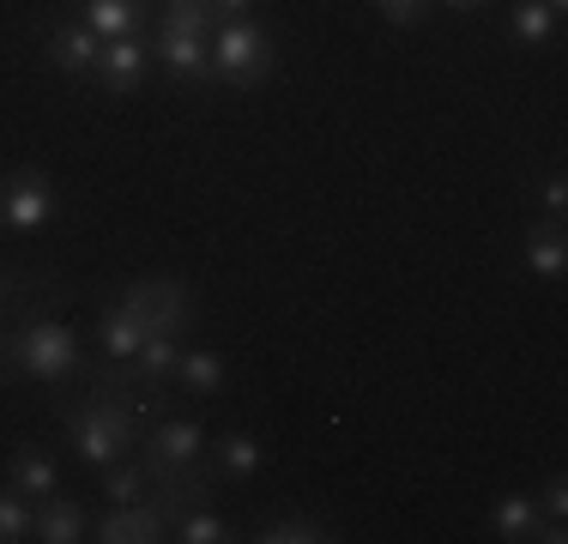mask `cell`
I'll use <instances>...</instances> for the list:
<instances>
[{
	"label": "cell",
	"mask_w": 568,
	"mask_h": 544,
	"mask_svg": "<svg viewBox=\"0 0 568 544\" xmlns=\"http://www.w3.org/2000/svg\"><path fill=\"white\" fill-rule=\"evenodd\" d=\"M375 7L387 12V24H417L429 7H436V0H375Z\"/></svg>",
	"instance_id": "cell-27"
},
{
	"label": "cell",
	"mask_w": 568,
	"mask_h": 544,
	"mask_svg": "<svg viewBox=\"0 0 568 544\" xmlns=\"http://www.w3.org/2000/svg\"><path fill=\"white\" fill-rule=\"evenodd\" d=\"M175 381H182L187 393H219L224 387V357L219 351H182V357H175Z\"/></svg>",
	"instance_id": "cell-22"
},
{
	"label": "cell",
	"mask_w": 568,
	"mask_h": 544,
	"mask_svg": "<svg viewBox=\"0 0 568 544\" xmlns=\"http://www.w3.org/2000/svg\"><path fill=\"white\" fill-rule=\"evenodd\" d=\"M103 496H110V502H140L145 496V472L140 466H121V460H115V466H103Z\"/></svg>",
	"instance_id": "cell-25"
},
{
	"label": "cell",
	"mask_w": 568,
	"mask_h": 544,
	"mask_svg": "<svg viewBox=\"0 0 568 544\" xmlns=\"http://www.w3.org/2000/svg\"><path fill=\"white\" fill-rule=\"evenodd\" d=\"M175 357H182V339H164V333H145L140 351H133V381L140 387H164V381L175 375Z\"/></svg>",
	"instance_id": "cell-17"
},
{
	"label": "cell",
	"mask_w": 568,
	"mask_h": 544,
	"mask_svg": "<svg viewBox=\"0 0 568 544\" xmlns=\"http://www.w3.org/2000/svg\"><path fill=\"white\" fill-rule=\"evenodd\" d=\"M442 7H454V12H478L484 0H442Z\"/></svg>",
	"instance_id": "cell-30"
},
{
	"label": "cell",
	"mask_w": 568,
	"mask_h": 544,
	"mask_svg": "<svg viewBox=\"0 0 568 544\" xmlns=\"http://www.w3.org/2000/svg\"><path fill=\"white\" fill-rule=\"evenodd\" d=\"M490 533H496V538H508V544H520V538L562 544V538H568V526H550V521H545V508H538L532 496H503V502H496V514H490Z\"/></svg>",
	"instance_id": "cell-8"
},
{
	"label": "cell",
	"mask_w": 568,
	"mask_h": 544,
	"mask_svg": "<svg viewBox=\"0 0 568 544\" xmlns=\"http://www.w3.org/2000/svg\"><path fill=\"white\" fill-rule=\"evenodd\" d=\"M7 484L19 490V496H31V502H43V496H55V460L43 454V447H19L12 454V466H7Z\"/></svg>",
	"instance_id": "cell-16"
},
{
	"label": "cell",
	"mask_w": 568,
	"mask_h": 544,
	"mask_svg": "<svg viewBox=\"0 0 568 544\" xmlns=\"http://www.w3.org/2000/svg\"><path fill=\"white\" fill-rule=\"evenodd\" d=\"M175 533L170 538H182V544H224L230 538V526L212 514V502H200V508H187V514H175Z\"/></svg>",
	"instance_id": "cell-23"
},
{
	"label": "cell",
	"mask_w": 568,
	"mask_h": 544,
	"mask_svg": "<svg viewBox=\"0 0 568 544\" xmlns=\"http://www.w3.org/2000/svg\"><path fill=\"white\" fill-rule=\"evenodd\" d=\"M98 544H158L170 538V521L152 508V496L140 502H110V514H98Z\"/></svg>",
	"instance_id": "cell-7"
},
{
	"label": "cell",
	"mask_w": 568,
	"mask_h": 544,
	"mask_svg": "<svg viewBox=\"0 0 568 544\" xmlns=\"http://www.w3.org/2000/svg\"><path fill=\"white\" fill-rule=\"evenodd\" d=\"M98 37L85 31V24H61V31H49V61L61 67V73H98Z\"/></svg>",
	"instance_id": "cell-14"
},
{
	"label": "cell",
	"mask_w": 568,
	"mask_h": 544,
	"mask_svg": "<svg viewBox=\"0 0 568 544\" xmlns=\"http://www.w3.org/2000/svg\"><path fill=\"white\" fill-rule=\"evenodd\" d=\"M254 7V0H219V12H224V19H236V12H248Z\"/></svg>",
	"instance_id": "cell-29"
},
{
	"label": "cell",
	"mask_w": 568,
	"mask_h": 544,
	"mask_svg": "<svg viewBox=\"0 0 568 544\" xmlns=\"http://www.w3.org/2000/svg\"><path fill=\"white\" fill-rule=\"evenodd\" d=\"M145 61H152V49H145V37H110V43L98 49V79L110 98H128L133 85H140Z\"/></svg>",
	"instance_id": "cell-9"
},
{
	"label": "cell",
	"mask_w": 568,
	"mask_h": 544,
	"mask_svg": "<svg viewBox=\"0 0 568 544\" xmlns=\"http://www.w3.org/2000/svg\"><path fill=\"white\" fill-rule=\"evenodd\" d=\"M273 37L261 31V24L248 19V12H236V19H219V31H212V79H224V85H266L273 79Z\"/></svg>",
	"instance_id": "cell-2"
},
{
	"label": "cell",
	"mask_w": 568,
	"mask_h": 544,
	"mask_svg": "<svg viewBox=\"0 0 568 544\" xmlns=\"http://www.w3.org/2000/svg\"><path fill=\"white\" fill-rule=\"evenodd\" d=\"M520 261H526V272H532V279H550V284L562 279V272H568V242H562V224H557V218H545V224L526 230Z\"/></svg>",
	"instance_id": "cell-12"
},
{
	"label": "cell",
	"mask_w": 568,
	"mask_h": 544,
	"mask_svg": "<svg viewBox=\"0 0 568 544\" xmlns=\"http://www.w3.org/2000/svg\"><path fill=\"white\" fill-rule=\"evenodd\" d=\"M128 387H133V370H103L91 375V400L79 412H67V447L91 472L115 466L140 447V412L128 405Z\"/></svg>",
	"instance_id": "cell-1"
},
{
	"label": "cell",
	"mask_w": 568,
	"mask_h": 544,
	"mask_svg": "<svg viewBox=\"0 0 568 544\" xmlns=\"http://www.w3.org/2000/svg\"><path fill=\"white\" fill-rule=\"evenodd\" d=\"M121 303L140 315L145 333L182 339L187 326H194V291H187L182 279H140V284H128V296H121Z\"/></svg>",
	"instance_id": "cell-4"
},
{
	"label": "cell",
	"mask_w": 568,
	"mask_h": 544,
	"mask_svg": "<svg viewBox=\"0 0 568 544\" xmlns=\"http://www.w3.org/2000/svg\"><path fill=\"white\" fill-rule=\"evenodd\" d=\"M145 19V0H79V24H85L98 43L110 37H133Z\"/></svg>",
	"instance_id": "cell-11"
},
{
	"label": "cell",
	"mask_w": 568,
	"mask_h": 544,
	"mask_svg": "<svg viewBox=\"0 0 568 544\" xmlns=\"http://www.w3.org/2000/svg\"><path fill=\"white\" fill-rule=\"evenodd\" d=\"M557 24H562V12L550 7V0H514V12H508V31L520 37L526 49L557 43Z\"/></svg>",
	"instance_id": "cell-18"
},
{
	"label": "cell",
	"mask_w": 568,
	"mask_h": 544,
	"mask_svg": "<svg viewBox=\"0 0 568 544\" xmlns=\"http://www.w3.org/2000/svg\"><path fill=\"white\" fill-rule=\"evenodd\" d=\"M12 357H19V370L31 381H49V387H55V381H67L79 370V339L67 333L61 321H37L12 339Z\"/></svg>",
	"instance_id": "cell-5"
},
{
	"label": "cell",
	"mask_w": 568,
	"mask_h": 544,
	"mask_svg": "<svg viewBox=\"0 0 568 544\" xmlns=\"http://www.w3.org/2000/svg\"><path fill=\"white\" fill-rule=\"evenodd\" d=\"M538 508H545L550 526H568V478H562V472H550V478H545V496H538Z\"/></svg>",
	"instance_id": "cell-26"
},
{
	"label": "cell",
	"mask_w": 568,
	"mask_h": 544,
	"mask_svg": "<svg viewBox=\"0 0 568 544\" xmlns=\"http://www.w3.org/2000/svg\"><path fill=\"white\" fill-rule=\"evenodd\" d=\"M339 538L327 521H315V514H273V521L254 533V544H327Z\"/></svg>",
	"instance_id": "cell-21"
},
{
	"label": "cell",
	"mask_w": 568,
	"mask_h": 544,
	"mask_svg": "<svg viewBox=\"0 0 568 544\" xmlns=\"http://www.w3.org/2000/svg\"><path fill=\"white\" fill-rule=\"evenodd\" d=\"M212 466H219L224 484H248L254 472H261V442H254L248 430H230L212 442Z\"/></svg>",
	"instance_id": "cell-13"
},
{
	"label": "cell",
	"mask_w": 568,
	"mask_h": 544,
	"mask_svg": "<svg viewBox=\"0 0 568 544\" xmlns=\"http://www.w3.org/2000/svg\"><path fill=\"white\" fill-rule=\"evenodd\" d=\"M219 0H164L158 7V31H182V37H212L219 31Z\"/></svg>",
	"instance_id": "cell-19"
},
{
	"label": "cell",
	"mask_w": 568,
	"mask_h": 544,
	"mask_svg": "<svg viewBox=\"0 0 568 544\" xmlns=\"http://www.w3.org/2000/svg\"><path fill=\"white\" fill-rule=\"evenodd\" d=\"M31 538H43V544H79V538H91L85 533V508H79L73 496H43Z\"/></svg>",
	"instance_id": "cell-15"
},
{
	"label": "cell",
	"mask_w": 568,
	"mask_h": 544,
	"mask_svg": "<svg viewBox=\"0 0 568 544\" xmlns=\"http://www.w3.org/2000/svg\"><path fill=\"white\" fill-rule=\"evenodd\" d=\"M538 200H545V212L562 224V212H568V175L557 170V175H545V188H538Z\"/></svg>",
	"instance_id": "cell-28"
},
{
	"label": "cell",
	"mask_w": 568,
	"mask_h": 544,
	"mask_svg": "<svg viewBox=\"0 0 568 544\" xmlns=\"http://www.w3.org/2000/svg\"><path fill=\"white\" fill-rule=\"evenodd\" d=\"M37 533V514H31V496H19V490H0V544H19Z\"/></svg>",
	"instance_id": "cell-24"
},
{
	"label": "cell",
	"mask_w": 568,
	"mask_h": 544,
	"mask_svg": "<svg viewBox=\"0 0 568 544\" xmlns=\"http://www.w3.org/2000/svg\"><path fill=\"white\" fill-rule=\"evenodd\" d=\"M98 339H103V351H110L115 363H133V351H140L145 326H140V315H133L128 303H115V309H103V321H98Z\"/></svg>",
	"instance_id": "cell-20"
},
{
	"label": "cell",
	"mask_w": 568,
	"mask_h": 544,
	"mask_svg": "<svg viewBox=\"0 0 568 544\" xmlns=\"http://www.w3.org/2000/svg\"><path fill=\"white\" fill-rule=\"evenodd\" d=\"M61 218V188L49 182L43 170H12L0 175V224L19 230V236H31V230L55 224Z\"/></svg>",
	"instance_id": "cell-3"
},
{
	"label": "cell",
	"mask_w": 568,
	"mask_h": 544,
	"mask_svg": "<svg viewBox=\"0 0 568 544\" xmlns=\"http://www.w3.org/2000/svg\"><path fill=\"white\" fill-rule=\"evenodd\" d=\"M206 460V430L194 417H158L152 435H145V454H140V472H170V466H194Z\"/></svg>",
	"instance_id": "cell-6"
},
{
	"label": "cell",
	"mask_w": 568,
	"mask_h": 544,
	"mask_svg": "<svg viewBox=\"0 0 568 544\" xmlns=\"http://www.w3.org/2000/svg\"><path fill=\"white\" fill-rule=\"evenodd\" d=\"M145 49H152V61H164L175 79H200V85H212V43H206V37L158 31Z\"/></svg>",
	"instance_id": "cell-10"
}]
</instances>
